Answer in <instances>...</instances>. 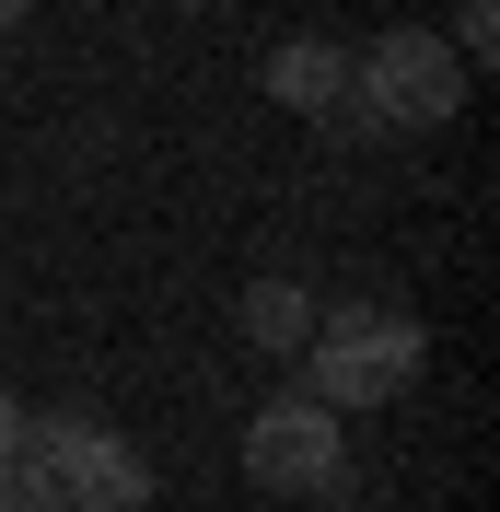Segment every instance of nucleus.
<instances>
[{
    "label": "nucleus",
    "instance_id": "nucleus-1",
    "mask_svg": "<svg viewBox=\"0 0 500 512\" xmlns=\"http://www.w3.org/2000/svg\"><path fill=\"white\" fill-rule=\"evenodd\" d=\"M303 396L314 408H396L407 384H419V361H431V338H419V315H396V303H338V315H314L303 350Z\"/></svg>",
    "mask_w": 500,
    "mask_h": 512
},
{
    "label": "nucleus",
    "instance_id": "nucleus-2",
    "mask_svg": "<svg viewBox=\"0 0 500 512\" xmlns=\"http://www.w3.org/2000/svg\"><path fill=\"white\" fill-rule=\"evenodd\" d=\"M466 82H477V70L454 59V35H431V24H384L373 47H349V94H338V117L361 128V140H384V128H442L454 105H466Z\"/></svg>",
    "mask_w": 500,
    "mask_h": 512
},
{
    "label": "nucleus",
    "instance_id": "nucleus-3",
    "mask_svg": "<svg viewBox=\"0 0 500 512\" xmlns=\"http://www.w3.org/2000/svg\"><path fill=\"white\" fill-rule=\"evenodd\" d=\"M24 454L59 478L70 512H140V501H152L140 443H128L117 419H94V408H47V419H24Z\"/></svg>",
    "mask_w": 500,
    "mask_h": 512
},
{
    "label": "nucleus",
    "instance_id": "nucleus-4",
    "mask_svg": "<svg viewBox=\"0 0 500 512\" xmlns=\"http://www.w3.org/2000/svg\"><path fill=\"white\" fill-rule=\"evenodd\" d=\"M245 478L280 489V501H338V489H349L338 408H314L303 384H291V396H268V408L245 419Z\"/></svg>",
    "mask_w": 500,
    "mask_h": 512
},
{
    "label": "nucleus",
    "instance_id": "nucleus-5",
    "mask_svg": "<svg viewBox=\"0 0 500 512\" xmlns=\"http://www.w3.org/2000/svg\"><path fill=\"white\" fill-rule=\"evenodd\" d=\"M256 82H268V105H291V117H338V94H349V47H338V35H280Z\"/></svg>",
    "mask_w": 500,
    "mask_h": 512
},
{
    "label": "nucleus",
    "instance_id": "nucleus-6",
    "mask_svg": "<svg viewBox=\"0 0 500 512\" xmlns=\"http://www.w3.org/2000/svg\"><path fill=\"white\" fill-rule=\"evenodd\" d=\"M314 315H326V303H314L303 280H256V291H245V338H256V350H280V361L314 338Z\"/></svg>",
    "mask_w": 500,
    "mask_h": 512
},
{
    "label": "nucleus",
    "instance_id": "nucleus-7",
    "mask_svg": "<svg viewBox=\"0 0 500 512\" xmlns=\"http://www.w3.org/2000/svg\"><path fill=\"white\" fill-rule=\"evenodd\" d=\"M0 512H70V501H59V478L35 454H0Z\"/></svg>",
    "mask_w": 500,
    "mask_h": 512
},
{
    "label": "nucleus",
    "instance_id": "nucleus-8",
    "mask_svg": "<svg viewBox=\"0 0 500 512\" xmlns=\"http://www.w3.org/2000/svg\"><path fill=\"white\" fill-rule=\"evenodd\" d=\"M489 47H500V0H466V12H454V59L489 70Z\"/></svg>",
    "mask_w": 500,
    "mask_h": 512
},
{
    "label": "nucleus",
    "instance_id": "nucleus-9",
    "mask_svg": "<svg viewBox=\"0 0 500 512\" xmlns=\"http://www.w3.org/2000/svg\"><path fill=\"white\" fill-rule=\"evenodd\" d=\"M0 454H24V396L0 384Z\"/></svg>",
    "mask_w": 500,
    "mask_h": 512
},
{
    "label": "nucleus",
    "instance_id": "nucleus-10",
    "mask_svg": "<svg viewBox=\"0 0 500 512\" xmlns=\"http://www.w3.org/2000/svg\"><path fill=\"white\" fill-rule=\"evenodd\" d=\"M24 12H35V0H0V35H12V24H24Z\"/></svg>",
    "mask_w": 500,
    "mask_h": 512
},
{
    "label": "nucleus",
    "instance_id": "nucleus-11",
    "mask_svg": "<svg viewBox=\"0 0 500 512\" xmlns=\"http://www.w3.org/2000/svg\"><path fill=\"white\" fill-rule=\"evenodd\" d=\"M175 12H198V0H175Z\"/></svg>",
    "mask_w": 500,
    "mask_h": 512
}]
</instances>
